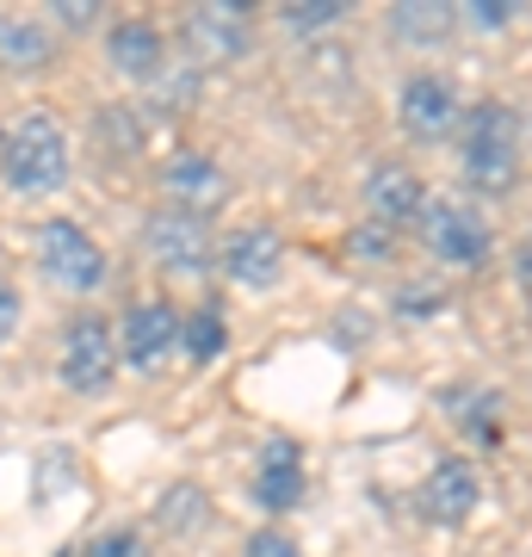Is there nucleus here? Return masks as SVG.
I'll use <instances>...</instances> for the list:
<instances>
[{
    "label": "nucleus",
    "instance_id": "obj_1",
    "mask_svg": "<svg viewBox=\"0 0 532 557\" xmlns=\"http://www.w3.org/2000/svg\"><path fill=\"white\" fill-rule=\"evenodd\" d=\"M520 149H527V124L508 100L465 106V180L483 199H508L520 186Z\"/></svg>",
    "mask_w": 532,
    "mask_h": 557
},
{
    "label": "nucleus",
    "instance_id": "obj_2",
    "mask_svg": "<svg viewBox=\"0 0 532 557\" xmlns=\"http://www.w3.org/2000/svg\"><path fill=\"white\" fill-rule=\"evenodd\" d=\"M0 174L13 193H57L69 180V137L50 112H25L7 137H0Z\"/></svg>",
    "mask_w": 532,
    "mask_h": 557
},
{
    "label": "nucleus",
    "instance_id": "obj_3",
    "mask_svg": "<svg viewBox=\"0 0 532 557\" xmlns=\"http://www.w3.org/2000/svg\"><path fill=\"white\" fill-rule=\"evenodd\" d=\"M180 44L193 69H218V62H242L255 50V7L248 0H205L186 13L180 25Z\"/></svg>",
    "mask_w": 532,
    "mask_h": 557
},
{
    "label": "nucleus",
    "instance_id": "obj_4",
    "mask_svg": "<svg viewBox=\"0 0 532 557\" xmlns=\"http://www.w3.org/2000/svg\"><path fill=\"white\" fill-rule=\"evenodd\" d=\"M421 242H428V255H440L446 267H483V260L495 255L490 218L465 199H428V211H421Z\"/></svg>",
    "mask_w": 532,
    "mask_h": 557
},
{
    "label": "nucleus",
    "instance_id": "obj_5",
    "mask_svg": "<svg viewBox=\"0 0 532 557\" xmlns=\"http://www.w3.org/2000/svg\"><path fill=\"white\" fill-rule=\"evenodd\" d=\"M396 124L409 131L415 143H446L465 124V106H458V87L434 69H415L396 94Z\"/></svg>",
    "mask_w": 532,
    "mask_h": 557
},
{
    "label": "nucleus",
    "instance_id": "obj_6",
    "mask_svg": "<svg viewBox=\"0 0 532 557\" xmlns=\"http://www.w3.org/2000/svg\"><path fill=\"white\" fill-rule=\"evenodd\" d=\"M38 267H44V278H57L62 292H99V278H106L99 242L69 218H50L38 230Z\"/></svg>",
    "mask_w": 532,
    "mask_h": 557
},
{
    "label": "nucleus",
    "instance_id": "obj_7",
    "mask_svg": "<svg viewBox=\"0 0 532 557\" xmlns=\"http://www.w3.org/2000/svg\"><path fill=\"white\" fill-rule=\"evenodd\" d=\"M161 193H168V205H174V211L211 223V211L230 199V174H223L205 149H174V156L161 161Z\"/></svg>",
    "mask_w": 532,
    "mask_h": 557
},
{
    "label": "nucleus",
    "instance_id": "obj_8",
    "mask_svg": "<svg viewBox=\"0 0 532 557\" xmlns=\"http://www.w3.org/2000/svg\"><path fill=\"white\" fill-rule=\"evenodd\" d=\"M112 372H119V347H112V335H106V322L75 317L69 335H62V384L81 391V397H94V391L112 384Z\"/></svg>",
    "mask_w": 532,
    "mask_h": 557
},
{
    "label": "nucleus",
    "instance_id": "obj_9",
    "mask_svg": "<svg viewBox=\"0 0 532 557\" xmlns=\"http://www.w3.org/2000/svg\"><path fill=\"white\" fill-rule=\"evenodd\" d=\"M149 255L168 267V273H205L211 267V223L205 218H186V211H174V205H161L156 218H149Z\"/></svg>",
    "mask_w": 532,
    "mask_h": 557
},
{
    "label": "nucleus",
    "instance_id": "obj_10",
    "mask_svg": "<svg viewBox=\"0 0 532 557\" xmlns=\"http://www.w3.org/2000/svg\"><path fill=\"white\" fill-rule=\"evenodd\" d=\"M483 508V478H477L471 458H440L428 483H421V515L434 520V527H465V520Z\"/></svg>",
    "mask_w": 532,
    "mask_h": 557
},
{
    "label": "nucleus",
    "instance_id": "obj_11",
    "mask_svg": "<svg viewBox=\"0 0 532 557\" xmlns=\"http://www.w3.org/2000/svg\"><path fill=\"white\" fill-rule=\"evenodd\" d=\"M180 347V310L161 298H143L124 310V335H119V359H131L137 372H156L161 359Z\"/></svg>",
    "mask_w": 532,
    "mask_h": 557
},
{
    "label": "nucleus",
    "instance_id": "obj_12",
    "mask_svg": "<svg viewBox=\"0 0 532 557\" xmlns=\"http://www.w3.org/2000/svg\"><path fill=\"white\" fill-rule=\"evenodd\" d=\"M366 211H372V223H384V230L396 236V230L421 223V211H428V186L415 180V168L384 161V168L366 174Z\"/></svg>",
    "mask_w": 532,
    "mask_h": 557
},
{
    "label": "nucleus",
    "instance_id": "obj_13",
    "mask_svg": "<svg viewBox=\"0 0 532 557\" xmlns=\"http://www.w3.org/2000/svg\"><path fill=\"white\" fill-rule=\"evenodd\" d=\"M218 260L236 285L267 292V285H279V273H285V242H279V230H267V223H248V230H236V236L218 248Z\"/></svg>",
    "mask_w": 532,
    "mask_h": 557
},
{
    "label": "nucleus",
    "instance_id": "obj_14",
    "mask_svg": "<svg viewBox=\"0 0 532 557\" xmlns=\"http://www.w3.org/2000/svg\"><path fill=\"white\" fill-rule=\"evenodd\" d=\"M106 57H112V69L131 81H156L161 69H168V50H161V32L149 20H119L112 32H106Z\"/></svg>",
    "mask_w": 532,
    "mask_h": 557
},
{
    "label": "nucleus",
    "instance_id": "obj_15",
    "mask_svg": "<svg viewBox=\"0 0 532 557\" xmlns=\"http://www.w3.org/2000/svg\"><path fill=\"white\" fill-rule=\"evenodd\" d=\"M255 502L267 515L304 508V465H297L292 440H273V446H267V458H260V471H255Z\"/></svg>",
    "mask_w": 532,
    "mask_h": 557
},
{
    "label": "nucleus",
    "instance_id": "obj_16",
    "mask_svg": "<svg viewBox=\"0 0 532 557\" xmlns=\"http://www.w3.org/2000/svg\"><path fill=\"white\" fill-rule=\"evenodd\" d=\"M458 25H465L458 7H440V0H403V7L391 13V32L409 44V50H440Z\"/></svg>",
    "mask_w": 532,
    "mask_h": 557
},
{
    "label": "nucleus",
    "instance_id": "obj_17",
    "mask_svg": "<svg viewBox=\"0 0 532 557\" xmlns=\"http://www.w3.org/2000/svg\"><path fill=\"white\" fill-rule=\"evenodd\" d=\"M50 57H57L50 25H38V20H7L0 25V69L25 75V69H44Z\"/></svg>",
    "mask_w": 532,
    "mask_h": 557
},
{
    "label": "nucleus",
    "instance_id": "obj_18",
    "mask_svg": "<svg viewBox=\"0 0 532 557\" xmlns=\"http://www.w3.org/2000/svg\"><path fill=\"white\" fill-rule=\"evenodd\" d=\"M99 149H106L112 161L137 156V149H143V119H137V106H99Z\"/></svg>",
    "mask_w": 532,
    "mask_h": 557
},
{
    "label": "nucleus",
    "instance_id": "obj_19",
    "mask_svg": "<svg viewBox=\"0 0 532 557\" xmlns=\"http://www.w3.org/2000/svg\"><path fill=\"white\" fill-rule=\"evenodd\" d=\"M205 515H211V502H205V490L198 483H174L168 496H161L156 520L168 527V533H198L205 527Z\"/></svg>",
    "mask_w": 532,
    "mask_h": 557
},
{
    "label": "nucleus",
    "instance_id": "obj_20",
    "mask_svg": "<svg viewBox=\"0 0 532 557\" xmlns=\"http://www.w3.org/2000/svg\"><path fill=\"white\" fill-rule=\"evenodd\" d=\"M223 341H230V329H223V317L211 310V304H198L193 317H180V347L193 359H218Z\"/></svg>",
    "mask_w": 532,
    "mask_h": 557
},
{
    "label": "nucleus",
    "instance_id": "obj_21",
    "mask_svg": "<svg viewBox=\"0 0 532 557\" xmlns=\"http://www.w3.org/2000/svg\"><path fill=\"white\" fill-rule=\"evenodd\" d=\"M198 100V69L186 62V69H161L156 75V106L161 112H186V106Z\"/></svg>",
    "mask_w": 532,
    "mask_h": 557
},
{
    "label": "nucleus",
    "instance_id": "obj_22",
    "mask_svg": "<svg viewBox=\"0 0 532 557\" xmlns=\"http://www.w3.org/2000/svg\"><path fill=\"white\" fill-rule=\"evenodd\" d=\"M347 20V7L341 0H297V7H285V25L292 32H329V25Z\"/></svg>",
    "mask_w": 532,
    "mask_h": 557
},
{
    "label": "nucleus",
    "instance_id": "obj_23",
    "mask_svg": "<svg viewBox=\"0 0 532 557\" xmlns=\"http://www.w3.org/2000/svg\"><path fill=\"white\" fill-rule=\"evenodd\" d=\"M347 255L354 260H366V267H372V260H391L396 255V236L391 230H384V223H359V230H347Z\"/></svg>",
    "mask_w": 532,
    "mask_h": 557
},
{
    "label": "nucleus",
    "instance_id": "obj_24",
    "mask_svg": "<svg viewBox=\"0 0 532 557\" xmlns=\"http://www.w3.org/2000/svg\"><path fill=\"white\" fill-rule=\"evenodd\" d=\"M458 20H471L477 32H502V25H514V0H471Z\"/></svg>",
    "mask_w": 532,
    "mask_h": 557
},
{
    "label": "nucleus",
    "instance_id": "obj_25",
    "mask_svg": "<svg viewBox=\"0 0 532 557\" xmlns=\"http://www.w3.org/2000/svg\"><path fill=\"white\" fill-rule=\"evenodd\" d=\"M242 557H304V552H297V539H292V533H279V527H260V533L242 545Z\"/></svg>",
    "mask_w": 532,
    "mask_h": 557
},
{
    "label": "nucleus",
    "instance_id": "obj_26",
    "mask_svg": "<svg viewBox=\"0 0 532 557\" xmlns=\"http://www.w3.org/2000/svg\"><path fill=\"white\" fill-rule=\"evenodd\" d=\"M81 557H149V552H143L137 533H106V539H94Z\"/></svg>",
    "mask_w": 532,
    "mask_h": 557
},
{
    "label": "nucleus",
    "instance_id": "obj_27",
    "mask_svg": "<svg viewBox=\"0 0 532 557\" xmlns=\"http://www.w3.org/2000/svg\"><path fill=\"white\" fill-rule=\"evenodd\" d=\"M440 292H421V285H409V292H403V298H396V310H403V317H440Z\"/></svg>",
    "mask_w": 532,
    "mask_h": 557
},
{
    "label": "nucleus",
    "instance_id": "obj_28",
    "mask_svg": "<svg viewBox=\"0 0 532 557\" xmlns=\"http://www.w3.org/2000/svg\"><path fill=\"white\" fill-rule=\"evenodd\" d=\"M57 20H62V25H81V32H87V25L99 20V7H94V0H57Z\"/></svg>",
    "mask_w": 532,
    "mask_h": 557
},
{
    "label": "nucleus",
    "instance_id": "obj_29",
    "mask_svg": "<svg viewBox=\"0 0 532 557\" xmlns=\"http://www.w3.org/2000/svg\"><path fill=\"white\" fill-rule=\"evenodd\" d=\"M514 278H520V298L532 304V236L514 248Z\"/></svg>",
    "mask_w": 532,
    "mask_h": 557
},
{
    "label": "nucleus",
    "instance_id": "obj_30",
    "mask_svg": "<svg viewBox=\"0 0 532 557\" xmlns=\"http://www.w3.org/2000/svg\"><path fill=\"white\" fill-rule=\"evenodd\" d=\"M13 322H20V292H13V285H0V335H7Z\"/></svg>",
    "mask_w": 532,
    "mask_h": 557
}]
</instances>
